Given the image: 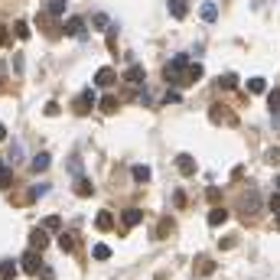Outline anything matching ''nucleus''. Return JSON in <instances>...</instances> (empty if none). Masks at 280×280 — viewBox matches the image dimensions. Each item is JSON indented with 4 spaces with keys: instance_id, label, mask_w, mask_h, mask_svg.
<instances>
[{
    "instance_id": "f257e3e1",
    "label": "nucleus",
    "mask_w": 280,
    "mask_h": 280,
    "mask_svg": "<svg viewBox=\"0 0 280 280\" xmlns=\"http://www.w3.org/2000/svg\"><path fill=\"white\" fill-rule=\"evenodd\" d=\"M261 209H264V199H261L257 189H248V193L238 199V215H241V218H257V215H261Z\"/></svg>"
},
{
    "instance_id": "f03ea898",
    "label": "nucleus",
    "mask_w": 280,
    "mask_h": 280,
    "mask_svg": "<svg viewBox=\"0 0 280 280\" xmlns=\"http://www.w3.org/2000/svg\"><path fill=\"white\" fill-rule=\"evenodd\" d=\"M209 118H212V124H222V127H235V124H238L235 111H231V108H225V105H212V108H209Z\"/></svg>"
},
{
    "instance_id": "7ed1b4c3",
    "label": "nucleus",
    "mask_w": 280,
    "mask_h": 280,
    "mask_svg": "<svg viewBox=\"0 0 280 280\" xmlns=\"http://www.w3.org/2000/svg\"><path fill=\"white\" fill-rule=\"evenodd\" d=\"M39 267H43V257H39V251H26L23 257H20V270H26V274H39Z\"/></svg>"
},
{
    "instance_id": "20e7f679",
    "label": "nucleus",
    "mask_w": 280,
    "mask_h": 280,
    "mask_svg": "<svg viewBox=\"0 0 280 280\" xmlns=\"http://www.w3.org/2000/svg\"><path fill=\"white\" fill-rule=\"evenodd\" d=\"M186 56H176L173 62L166 65V81H173V85H182V69H186Z\"/></svg>"
},
{
    "instance_id": "39448f33",
    "label": "nucleus",
    "mask_w": 280,
    "mask_h": 280,
    "mask_svg": "<svg viewBox=\"0 0 280 280\" xmlns=\"http://www.w3.org/2000/svg\"><path fill=\"white\" fill-rule=\"evenodd\" d=\"M46 244H49V231L46 228H33L30 231V248L33 251H46Z\"/></svg>"
},
{
    "instance_id": "423d86ee",
    "label": "nucleus",
    "mask_w": 280,
    "mask_h": 280,
    "mask_svg": "<svg viewBox=\"0 0 280 280\" xmlns=\"http://www.w3.org/2000/svg\"><path fill=\"white\" fill-rule=\"evenodd\" d=\"M114 81H118V75H114V69H108V65L95 72V85H98V88H111Z\"/></svg>"
},
{
    "instance_id": "0eeeda50",
    "label": "nucleus",
    "mask_w": 280,
    "mask_h": 280,
    "mask_svg": "<svg viewBox=\"0 0 280 280\" xmlns=\"http://www.w3.org/2000/svg\"><path fill=\"white\" fill-rule=\"evenodd\" d=\"M91 101H95V91H91V88H88V91H81L78 95V98H75V111H78V114H88V111H91Z\"/></svg>"
},
{
    "instance_id": "6e6552de",
    "label": "nucleus",
    "mask_w": 280,
    "mask_h": 280,
    "mask_svg": "<svg viewBox=\"0 0 280 280\" xmlns=\"http://www.w3.org/2000/svg\"><path fill=\"white\" fill-rule=\"evenodd\" d=\"M140 218H143L140 209H124V215H121V225H124V228H121V231H127V228H134V225H140Z\"/></svg>"
},
{
    "instance_id": "1a4fd4ad",
    "label": "nucleus",
    "mask_w": 280,
    "mask_h": 280,
    "mask_svg": "<svg viewBox=\"0 0 280 280\" xmlns=\"http://www.w3.org/2000/svg\"><path fill=\"white\" fill-rule=\"evenodd\" d=\"M95 228H98V231H111L114 228V215L108 209H101L98 215H95Z\"/></svg>"
},
{
    "instance_id": "9d476101",
    "label": "nucleus",
    "mask_w": 280,
    "mask_h": 280,
    "mask_svg": "<svg viewBox=\"0 0 280 280\" xmlns=\"http://www.w3.org/2000/svg\"><path fill=\"white\" fill-rule=\"evenodd\" d=\"M49 163H52L49 153H36V156L30 160V169H33V173H46V169H49Z\"/></svg>"
},
{
    "instance_id": "9b49d317",
    "label": "nucleus",
    "mask_w": 280,
    "mask_h": 280,
    "mask_svg": "<svg viewBox=\"0 0 280 280\" xmlns=\"http://www.w3.org/2000/svg\"><path fill=\"white\" fill-rule=\"evenodd\" d=\"M176 166H179V173H186V176H193L196 169H199V166H196V160H193L189 153H179V156H176Z\"/></svg>"
},
{
    "instance_id": "f8f14e48",
    "label": "nucleus",
    "mask_w": 280,
    "mask_h": 280,
    "mask_svg": "<svg viewBox=\"0 0 280 280\" xmlns=\"http://www.w3.org/2000/svg\"><path fill=\"white\" fill-rule=\"evenodd\" d=\"M65 33H69V36L85 39V20H81V17H72L69 23H65Z\"/></svg>"
},
{
    "instance_id": "ddd939ff",
    "label": "nucleus",
    "mask_w": 280,
    "mask_h": 280,
    "mask_svg": "<svg viewBox=\"0 0 280 280\" xmlns=\"http://www.w3.org/2000/svg\"><path fill=\"white\" fill-rule=\"evenodd\" d=\"M169 13H173L176 20H186V13H189V0H169Z\"/></svg>"
},
{
    "instance_id": "4468645a",
    "label": "nucleus",
    "mask_w": 280,
    "mask_h": 280,
    "mask_svg": "<svg viewBox=\"0 0 280 280\" xmlns=\"http://www.w3.org/2000/svg\"><path fill=\"white\" fill-rule=\"evenodd\" d=\"M199 78H202V65H186V72H182V85H196Z\"/></svg>"
},
{
    "instance_id": "2eb2a0df",
    "label": "nucleus",
    "mask_w": 280,
    "mask_h": 280,
    "mask_svg": "<svg viewBox=\"0 0 280 280\" xmlns=\"http://www.w3.org/2000/svg\"><path fill=\"white\" fill-rule=\"evenodd\" d=\"M196 274H199V277L215 274V261H212V257H199V261H196Z\"/></svg>"
},
{
    "instance_id": "dca6fc26",
    "label": "nucleus",
    "mask_w": 280,
    "mask_h": 280,
    "mask_svg": "<svg viewBox=\"0 0 280 280\" xmlns=\"http://www.w3.org/2000/svg\"><path fill=\"white\" fill-rule=\"evenodd\" d=\"M225 222H228V212H225L222 206H215L209 212V225H225Z\"/></svg>"
},
{
    "instance_id": "f3484780",
    "label": "nucleus",
    "mask_w": 280,
    "mask_h": 280,
    "mask_svg": "<svg viewBox=\"0 0 280 280\" xmlns=\"http://www.w3.org/2000/svg\"><path fill=\"white\" fill-rule=\"evenodd\" d=\"M98 108H101L105 114H114V111H118V98H114V95H105V98L98 101Z\"/></svg>"
},
{
    "instance_id": "a211bd4d",
    "label": "nucleus",
    "mask_w": 280,
    "mask_h": 280,
    "mask_svg": "<svg viewBox=\"0 0 280 280\" xmlns=\"http://www.w3.org/2000/svg\"><path fill=\"white\" fill-rule=\"evenodd\" d=\"M124 81H131V85H140V81H143V69H140V65H131V69L124 72Z\"/></svg>"
},
{
    "instance_id": "6ab92c4d",
    "label": "nucleus",
    "mask_w": 280,
    "mask_h": 280,
    "mask_svg": "<svg viewBox=\"0 0 280 280\" xmlns=\"http://www.w3.org/2000/svg\"><path fill=\"white\" fill-rule=\"evenodd\" d=\"M17 264H13V261H4V264H0V280H13V277H17Z\"/></svg>"
},
{
    "instance_id": "aec40b11",
    "label": "nucleus",
    "mask_w": 280,
    "mask_h": 280,
    "mask_svg": "<svg viewBox=\"0 0 280 280\" xmlns=\"http://www.w3.org/2000/svg\"><path fill=\"white\" fill-rule=\"evenodd\" d=\"M13 36L17 39H30V23H26V20H17V23H13Z\"/></svg>"
},
{
    "instance_id": "412c9836",
    "label": "nucleus",
    "mask_w": 280,
    "mask_h": 280,
    "mask_svg": "<svg viewBox=\"0 0 280 280\" xmlns=\"http://www.w3.org/2000/svg\"><path fill=\"white\" fill-rule=\"evenodd\" d=\"M13 186V169L0 163V189H10Z\"/></svg>"
},
{
    "instance_id": "4be33fe9",
    "label": "nucleus",
    "mask_w": 280,
    "mask_h": 280,
    "mask_svg": "<svg viewBox=\"0 0 280 280\" xmlns=\"http://www.w3.org/2000/svg\"><path fill=\"white\" fill-rule=\"evenodd\" d=\"M202 20H206V23H215L218 20V7L215 4H202Z\"/></svg>"
},
{
    "instance_id": "5701e85b",
    "label": "nucleus",
    "mask_w": 280,
    "mask_h": 280,
    "mask_svg": "<svg viewBox=\"0 0 280 280\" xmlns=\"http://www.w3.org/2000/svg\"><path fill=\"white\" fill-rule=\"evenodd\" d=\"M46 13H49V17H62V13H65V0H49Z\"/></svg>"
},
{
    "instance_id": "b1692460",
    "label": "nucleus",
    "mask_w": 280,
    "mask_h": 280,
    "mask_svg": "<svg viewBox=\"0 0 280 280\" xmlns=\"http://www.w3.org/2000/svg\"><path fill=\"white\" fill-rule=\"evenodd\" d=\"M248 91L251 95H264V91H267V81H264V78H251L248 81Z\"/></svg>"
},
{
    "instance_id": "393cba45",
    "label": "nucleus",
    "mask_w": 280,
    "mask_h": 280,
    "mask_svg": "<svg viewBox=\"0 0 280 280\" xmlns=\"http://www.w3.org/2000/svg\"><path fill=\"white\" fill-rule=\"evenodd\" d=\"M131 173H134V179H137V182H147L150 179V166H143V163H137Z\"/></svg>"
},
{
    "instance_id": "a878e982",
    "label": "nucleus",
    "mask_w": 280,
    "mask_h": 280,
    "mask_svg": "<svg viewBox=\"0 0 280 280\" xmlns=\"http://www.w3.org/2000/svg\"><path fill=\"white\" fill-rule=\"evenodd\" d=\"M75 193H78V196H91L95 186H91L88 179H75Z\"/></svg>"
},
{
    "instance_id": "bb28decb",
    "label": "nucleus",
    "mask_w": 280,
    "mask_h": 280,
    "mask_svg": "<svg viewBox=\"0 0 280 280\" xmlns=\"http://www.w3.org/2000/svg\"><path fill=\"white\" fill-rule=\"evenodd\" d=\"M59 248H62V251H75V238L69 235V231H62V235H59Z\"/></svg>"
},
{
    "instance_id": "cd10ccee",
    "label": "nucleus",
    "mask_w": 280,
    "mask_h": 280,
    "mask_svg": "<svg viewBox=\"0 0 280 280\" xmlns=\"http://www.w3.org/2000/svg\"><path fill=\"white\" fill-rule=\"evenodd\" d=\"M91 254H95V257H98V261H108V257H111V254H114V251H111V248H108V244H95V251H91Z\"/></svg>"
},
{
    "instance_id": "c85d7f7f",
    "label": "nucleus",
    "mask_w": 280,
    "mask_h": 280,
    "mask_svg": "<svg viewBox=\"0 0 280 280\" xmlns=\"http://www.w3.org/2000/svg\"><path fill=\"white\" fill-rule=\"evenodd\" d=\"M267 105H270V111L280 114V88H274V91L267 95Z\"/></svg>"
},
{
    "instance_id": "c756f323",
    "label": "nucleus",
    "mask_w": 280,
    "mask_h": 280,
    "mask_svg": "<svg viewBox=\"0 0 280 280\" xmlns=\"http://www.w3.org/2000/svg\"><path fill=\"white\" fill-rule=\"evenodd\" d=\"M43 228H46V231H59V228H62L59 215H49V218H43Z\"/></svg>"
},
{
    "instance_id": "7c9ffc66",
    "label": "nucleus",
    "mask_w": 280,
    "mask_h": 280,
    "mask_svg": "<svg viewBox=\"0 0 280 280\" xmlns=\"http://www.w3.org/2000/svg\"><path fill=\"white\" fill-rule=\"evenodd\" d=\"M222 88H238V75L235 72H228V75H222V81H218Z\"/></svg>"
},
{
    "instance_id": "2f4dec72",
    "label": "nucleus",
    "mask_w": 280,
    "mask_h": 280,
    "mask_svg": "<svg viewBox=\"0 0 280 280\" xmlns=\"http://www.w3.org/2000/svg\"><path fill=\"white\" fill-rule=\"evenodd\" d=\"M91 23L98 26V30H108V13H95V17H91Z\"/></svg>"
},
{
    "instance_id": "473e14b6",
    "label": "nucleus",
    "mask_w": 280,
    "mask_h": 280,
    "mask_svg": "<svg viewBox=\"0 0 280 280\" xmlns=\"http://www.w3.org/2000/svg\"><path fill=\"white\" fill-rule=\"evenodd\" d=\"M173 235V218H163V228H160V238Z\"/></svg>"
},
{
    "instance_id": "72a5a7b5",
    "label": "nucleus",
    "mask_w": 280,
    "mask_h": 280,
    "mask_svg": "<svg viewBox=\"0 0 280 280\" xmlns=\"http://www.w3.org/2000/svg\"><path fill=\"white\" fill-rule=\"evenodd\" d=\"M267 206H270V212H280V193L270 196V199H267Z\"/></svg>"
},
{
    "instance_id": "f704fd0d",
    "label": "nucleus",
    "mask_w": 280,
    "mask_h": 280,
    "mask_svg": "<svg viewBox=\"0 0 280 280\" xmlns=\"http://www.w3.org/2000/svg\"><path fill=\"white\" fill-rule=\"evenodd\" d=\"M10 39H13V36L4 30V26H0V46H10Z\"/></svg>"
},
{
    "instance_id": "c9c22d12",
    "label": "nucleus",
    "mask_w": 280,
    "mask_h": 280,
    "mask_svg": "<svg viewBox=\"0 0 280 280\" xmlns=\"http://www.w3.org/2000/svg\"><path fill=\"white\" fill-rule=\"evenodd\" d=\"M206 199H209V202H218V199H222V193H218V189H209Z\"/></svg>"
},
{
    "instance_id": "e433bc0d",
    "label": "nucleus",
    "mask_w": 280,
    "mask_h": 280,
    "mask_svg": "<svg viewBox=\"0 0 280 280\" xmlns=\"http://www.w3.org/2000/svg\"><path fill=\"white\" fill-rule=\"evenodd\" d=\"M39 277H43V280H52L56 274H52V267H39Z\"/></svg>"
},
{
    "instance_id": "4c0bfd02",
    "label": "nucleus",
    "mask_w": 280,
    "mask_h": 280,
    "mask_svg": "<svg viewBox=\"0 0 280 280\" xmlns=\"http://www.w3.org/2000/svg\"><path fill=\"white\" fill-rule=\"evenodd\" d=\"M267 160H270V163H280V147L270 150V153H267Z\"/></svg>"
},
{
    "instance_id": "58836bf2",
    "label": "nucleus",
    "mask_w": 280,
    "mask_h": 280,
    "mask_svg": "<svg viewBox=\"0 0 280 280\" xmlns=\"http://www.w3.org/2000/svg\"><path fill=\"white\" fill-rule=\"evenodd\" d=\"M166 101H169V105H176V101H182V98H179V91H176V88H173V91L166 95Z\"/></svg>"
},
{
    "instance_id": "ea45409f",
    "label": "nucleus",
    "mask_w": 280,
    "mask_h": 280,
    "mask_svg": "<svg viewBox=\"0 0 280 280\" xmlns=\"http://www.w3.org/2000/svg\"><path fill=\"white\" fill-rule=\"evenodd\" d=\"M43 111H46V114H59V105H56V101H49V105H46Z\"/></svg>"
},
{
    "instance_id": "a19ab883",
    "label": "nucleus",
    "mask_w": 280,
    "mask_h": 280,
    "mask_svg": "<svg viewBox=\"0 0 280 280\" xmlns=\"http://www.w3.org/2000/svg\"><path fill=\"white\" fill-rule=\"evenodd\" d=\"M69 169H72L75 176H78V156H69Z\"/></svg>"
},
{
    "instance_id": "79ce46f5",
    "label": "nucleus",
    "mask_w": 280,
    "mask_h": 280,
    "mask_svg": "<svg viewBox=\"0 0 280 280\" xmlns=\"http://www.w3.org/2000/svg\"><path fill=\"white\" fill-rule=\"evenodd\" d=\"M4 137H7V127H4V124H0V140H4Z\"/></svg>"
},
{
    "instance_id": "37998d69",
    "label": "nucleus",
    "mask_w": 280,
    "mask_h": 280,
    "mask_svg": "<svg viewBox=\"0 0 280 280\" xmlns=\"http://www.w3.org/2000/svg\"><path fill=\"white\" fill-rule=\"evenodd\" d=\"M277 228H280V212H277Z\"/></svg>"
}]
</instances>
